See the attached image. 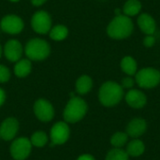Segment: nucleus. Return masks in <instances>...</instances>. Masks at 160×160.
<instances>
[{
    "label": "nucleus",
    "instance_id": "c85d7f7f",
    "mask_svg": "<svg viewBox=\"0 0 160 160\" xmlns=\"http://www.w3.org/2000/svg\"><path fill=\"white\" fill-rule=\"evenodd\" d=\"M6 99V95H5V92L2 88H0V106L4 103Z\"/></svg>",
    "mask_w": 160,
    "mask_h": 160
},
{
    "label": "nucleus",
    "instance_id": "dca6fc26",
    "mask_svg": "<svg viewBox=\"0 0 160 160\" xmlns=\"http://www.w3.org/2000/svg\"><path fill=\"white\" fill-rule=\"evenodd\" d=\"M31 69H32L31 60H29L28 58L27 59L21 58L19 61L16 62V65L14 67V73L17 77L23 78L29 75V73L31 72Z\"/></svg>",
    "mask_w": 160,
    "mask_h": 160
},
{
    "label": "nucleus",
    "instance_id": "ddd939ff",
    "mask_svg": "<svg viewBox=\"0 0 160 160\" xmlns=\"http://www.w3.org/2000/svg\"><path fill=\"white\" fill-rule=\"evenodd\" d=\"M126 101L127 103L135 109H141L145 106L147 102L146 96L140 90L132 89L128 92L126 95Z\"/></svg>",
    "mask_w": 160,
    "mask_h": 160
},
{
    "label": "nucleus",
    "instance_id": "7ed1b4c3",
    "mask_svg": "<svg viewBox=\"0 0 160 160\" xmlns=\"http://www.w3.org/2000/svg\"><path fill=\"white\" fill-rule=\"evenodd\" d=\"M24 52L29 60L42 61L49 56L51 47L50 44L44 39L32 38L26 43Z\"/></svg>",
    "mask_w": 160,
    "mask_h": 160
},
{
    "label": "nucleus",
    "instance_id": "2f4dec72",
    "mask_svg": "<svg viewBox=\"0 0 160 160\" xmlns=\"http://www.w3.org/2000/svg\"><path fill=\"white\" fill-rule=\"evenodd\" d=\"M9 1H11V2H18V1H20V0H9Z\"/></svg>",
    "mask_w": 160,
    "mask_h": 160
},
{
    "label": "nucleus",
    "instance_id": "f3484780",
    "mask_svg": "<svg viewBox=\"0 0 160 160\" xmlns=\"http://www.w3.org/2000/svg\"><path fill=\"white\" fill-rule=\"evenodd\" d=\"M121 69L128 76L135 75L138 70L136 60L131 56H126L121 61Z\"/></svg>",
    "mask_w": 160,
    "mask_h": 160
},
{
    "label": "nucleus",
    "instance_id": "aec40b11",
    "mask_svg": "<svg viewBox=\"0 0 160 160\" xmlns=\"http://www.w3.org/2000/svg\"><path fill=\"white\" fill-rule=\"evenodd\" d=\"M145 146L143 142L140 140H133L131 141L127 148V153L128 156L131 157H140L143 154Z\"/></svg>",
    "mask_w": 160,
    "mask_h": 160
},
{
    "label": "nucleus",
    "instance_id": "f257e3e1",
    "mask_svg": "<svg viewBox=\"0 0 160 160\" xmlns=\"http://www.w3.org/2000/svg\"><path fill=\"white\" fill-rule=\"evenodd\" d=\"M134 30L131 19L127 15H116L107 27V34L113 39H124L128 38Z\"/></svg>",
    "mask_w": 160,
    "mask_h": 160
},
{
    "label": "nucleus",
    "instance_id": "0eeeda50",
    "mask_svg": "<svg viewBox=\"0 0 160 160\" xmlns=\"http://www.w3.org/2000/svg\"><path fill=\"white\" fill-rule=\"evenodd\" d=\"M0 26L5 33L10 35H16L22 31L24 27V22L19 16L14 14H9L5 16L1 20Z\"/></svg>",
    "mask_w": 160,
    "mask_h": 160
},
{
    "label": "nucleus",
    "instance_id": "423d86ee",
    "mask_svg": "<svg viewBox=\"0 0 160 160\" xmlns=\"http://www.w3.org/2000/svg\"><path fill=\"white\" fill-rule=\"evenodd\" d=\"M31 25L36 33L40 35L47 34L52 29V18L47 11L38 10L32 16Z\"/></svg>",
    "mask_w": 160,
    "mask_h": 160
},
{
    "label": "nucleus",
    "instance_id": "f03ea898",
    "mask_svg": "<svg viewBox=\"0 0 160 160\" xmlns=\"http://www.w3.org/2000/svg\"><path fill=\"white\" fill-rule=\"evenodd\" d=\"M123 96L124 90L122 85L112 81L104 82L98 93L99 101L106 107H112L118 104L123 98Z\"/></svg>",
    "mask_w": 160,
    "mask_h": 160
},
{
    "label": "nucleus",
    "instance_id": "a211bd4d",
    "mask_svg": "<svg viewBox=\"0 0 160 160\" xmlns=\"http://www.w3.org/2000/svg\"><path fill=\"white\" fill-rule=\"evenodd\" d=\"M92 86H93V81L87 75L81 76L76 82V90L80 95L87 94L92 89Z\"/></svg>",
    "mask_w": 160,
    "mask_h": 160
},
{
    "label": "nucleus",
    "instance_id": "c756f323",
    "mask_svg": "<svg viewBox=\"0 0 160 160\" xmlns=\"http://www.w3.org/2000/svg\"><path fill=\"white\" fill-rule=\"evenodd\" d=\"M77 160H95V158L90 155H82Z\"/></svg>",
    "mask_w": 160,
    "mask_h": 160
},
{
    "label": "nucleus",
    "instance_id": "412c9836",
    "mask_svg": "<svg viewBox=\"0 0 160 160\" xmlns=\"http://www.w3.org/2000/svg\"><path fill=\"white\" fill-rule=\"evenodd\" d=\"M49 33H50V38L52 40L61 41V40H64L68 37V29L65 25L58 24V25H55L54 27H52Z\"/></svg>",
    "mask_w": 160,
    "mask_h": 160
},
{
    "label": "nucleus",
    "instance_id": "9b49d317",
    "mask_svg": "<svg viewBox=\"0 0 160 160\" xmlns=\"http://www.w3.org/2000/svg\"><path fill=\"white\" fill-rule=\"evenodd\" d=\"M4 54L10 62L19 61L22 55V46L20 41L16 39H10L6 42L4 46Z\"/></svg>",
    "mask_w": 160,
    "mask_h": 160
},
{
    "label": "nucleus",
    "instance_id": "5701e85b",
    "mask_svg": "<svg viewBox=\"0 0 160 160\" xmlns=\"http://www.w3.org/2000/svg\"><path fill=\"white\" fill-rule=\"evenodd\" d=\"M128 157L126 151L121 148H114L108 153L106 160H128Z\"/></svg>",
    "mask_w": 160,
    "mask_h": 160
},
{
    "label": "nucleus",
    "instance_id": "39448f33",
    "mask_svg": "<svg viewBox=\"0 0 160 160\" xmlns=\"http://www.w3.org/2000/svg\"><path fill=\"white\" fill-rule=\"evenodd\" d=\"M135 81L142 88H154L160 82V72L153 68H142L135 74Z\"/></svg>",
    "mask_w": 160,
    "mask_h": 160
},
{
    "label": "nucleus",
    "instance_id": "6e6552de",
    "mask_svg": "<svg viewBox=\"0 0 160 160\" xmlns=\"http://www.w3.org/2000/svg\"><path fill=\"white\" fill-rule=\"evenodd\" d=\"M32 143L27 138H19L15 140L10 147V153L14 159H25L31 152Z\"/></svg>",
    "mask_w": 160,
    "mask_h": 160
},
{
    "label": "nucleus",
    "instance_id": "393cba45",
    "mask_svg": "<svg viewBox=\"0 0 160 160\" xmlns=\"http://www.w3.org/2000/svg\"><path fill=\"white\" fill-rule=\"evenodd\" d=\"M10 78V71L9 69L4 66L0 64V82H7Z\"/></svg>",
    "mask_w": 160,
    "mask_h": 160
},
{
    "label": "nucleus",
    "instance_id": "4468645a",
    "mask_svg": "<svg viewBox=\"0 0 160 160\" xmlns=\"http://www.w3.org/2000/svg\"><path fill=\"white\" fill-rule=\"evenodd\" d=\"M147 125L145 120L142 118H135L129 122L127 128V134L132 138H138L142 136L146 130Z\"/></svg>",
    "mask_w": 160,
    "mask_h": 160
},
{
    "label": "nucleus",
    "instance_id": "4be33fe9",
    "mask_svg": "<svg viewBox=\"0 0 160 160\" xmlns=\"http://www.w3.org/2000/svg\"><path fill=\"white\" fill-rule=\"evenodd\" d=\"M128 135L124 132H116L111 139V143L115 148H121L123 147L126 142H128Z\"/></svg>",
    "mask_w": 160,
    "mask_h": 160
},
{
    "label": "nucleus",
    "instance_id": "cd10ccee",
    "mask_svg": "<svg viewBox=\"0 0 160 160\" xmlns=\"http://www.w3.org/2000/svg\"><path fill=\"white\" fill-rule=\"evenodd\" d=\"M46 1H47V0H31V3H32L34 6H36V7H38V6L43 5Z\"/></svg>",
    "mask_w": 160,
    "mask_h": 160
},
{
    "label": "nucleus",
    "instance_id": "6ab92c4d",
    "mask_svg": "<svg viewBox=\"0 0 160 160\" xmlns=\"http://www.w3.org/2000/svg\"><path fill=\"white\" fill-rule=\"evenodd\" d=\"M142 9V3L139 0H128L123 8L124 14L131 17L140 13Z\"/></svg>",
    "mask_w": 160,
    "mask_h": 160
},
{
    "label": "nucleus",
    "instance_id": "a878e982",
    "mask_svg": "<svg viewBox=\"0 0 160 160\" xmlns=\"http://www.w3.org/2000/svg\"><path fill=\"white\" fill-rule=\"evenodd\" d=\"M134 83H135L134 79H132L131 76H128V77H126V78H124V79L122 80V84H121V85H122L123 88H128V89H129V88L133 87Z\"/></svg>",
    "mask_w": 160,
    "mask_h": 160
},
{
    "label": "nucleus",
    "instance_id": "2eb2a0df",
    "mask_svg": "<svg viewBox=\"0 0 160 160\" xmlns=\"http://www.w3.org/2000/svg\"><path fill=\"white\" fill-rule=\"evenodd\" d=\"M138 25L141 30L146 35H153L157 28L155 19L148 13H142L139 16Z\"/></svg>",
    "mask_w": 160,
    "mask_h": 160
},
{
    "label": "nucleus",
    "instance_id": "7c9ffc66",
    "mask_svg": "<svg viewBox=\"0 0 160 160\" xmlns=\"http://www.w3.org/2000/svg\"><path fill=\"white\" fill-rule=\"evenodd\" d=\"M1 55H2V47L0 45V58H1Z\"/></svg>",
    "mask_w": 160,
    "mask_h": 160
},
{
    "label": "nucleus",
    "instance_id": "f8f14e48",
    "mask_svg": "<svg viewBox=\"0 0 160 160\" xmlns=\"http://www.w3.org/2000/svg\"><path fill=\"white\" fill-rule=\"evenodd\" d=\"M18 128L19 124L15 118L6 119L0 127V138H2L4 141L12 140L15 137Z\"/></svg>",
    "mask_w": 160,
    "mask_h": 160
},
{
    "label": "nucleus",
    "instance_id": "bb28decb",
    "mask_svg": "<svg viewBox=\"0 0 160 160\" xmlns=\"http://www.w3.org/2000/svg\"><path fill=\"white\" fill-rule=\"evenodd\" d=\"M155 42H156V38L152 35H146V37L143 39V45L148 48L154 46Z\"/></svg>",
    "mask_w": 160,
    "mask_h": 160
},
{
    "label": "nucleus",
    "instance_id": "1a4fd4ad",
    "mask_svg": "<svg viewBox=\"0 0 160 160\" xmlns=\"http://www.w3.org/2000/svg\"><path fill=\"white\" fill-rule=\"evenodd\" d=\"M69 137V128L64 122L56 123L51 129V146L65 143Z\"/></svg>",
    "mask_w": 160,
    "mask_h": 160
},
{
    "label": "nucleus",
    "instance_id": "20e7f679",
    "mask_svg": "<svg viewBox=\"0 0 160 160\" xmlns=\"http://www.w3.org/2000/svg\"><path fill=\"white\" fill-rule=\"evenodd\" d=\"M86 112V102L79 97H74L70 98L65 108L64 118L68 123H75L80 121L85 115Z\"/></svg>",
    "mask_w": 160,
    "mask_h": 160
},
{
    "label": "nucleus",
    "instance_id": "b1692460",
    "mask_svg": "<svg viewBox=\"0 0 160 160\" xmlns=\"http://www.w3.org/2000/svg\"><path fill=\"white\" fill-rule=\"evenodd\" d=\"M47 141H48L47 135L42 131H38V132L33 134L30 142H31L32 145H34V146L42 147L46 144Z\"/></svg>",
    "mask_w": 160,
    "mask_h": 160
},
{
    "label": "nucleus",
    "instance_id": "9d476101",
    "mask_svg": "<svg viewBox=\"0 0 160 160\" xmlns=\"http://www.w3.org/2000/svg\"><path fill=\"white\" fill-rule=\"evenodd\" d=\"M34 111L36 116L43 122H48L52 120L54 114L52 104L45 99L37 100L34 105Z\"/></svg>",
    "mask_w": 160,
    "mask_h": 160
}]
</instances>
